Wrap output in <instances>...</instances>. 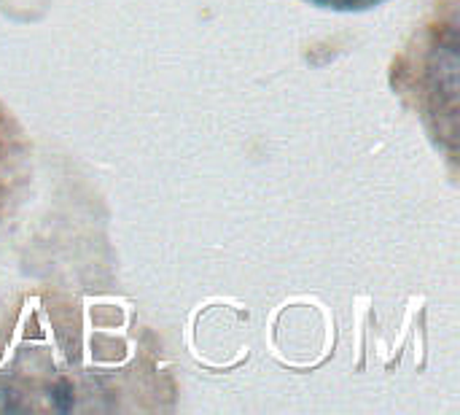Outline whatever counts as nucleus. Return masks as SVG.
Returning <instances> with one entry per match:
<instances>
[{
  "label": "nucleus",
  "instance_id": "nucleus-1",
  "mask_svg": "<svg viewBox=\"0 0 460 415\" xmlns=\"http://www.w3.org/2000/svg\"><path fill=\"white\" fill-rule=\"evenodd\" d=\"M315 5H326V8H340V11H358V8H372L383 0H310Z\"/></svg>",
  "mask_w": 460,
  "mask_h": 415
}]
</instances>
